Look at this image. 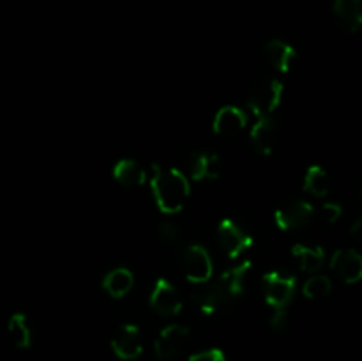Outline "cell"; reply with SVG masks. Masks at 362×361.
<instances>
[{
  "label": "cell",
  "instance_id": "cell-13",
  "mask_svg": "<svg viewBox=\"0 0 362 361\" xmlns=\"http://www.w3.org/2000/svg\"><path fill=\"white\" fill-rule=\"evenodd\" d=\"M247 117L237 106H223L212 120V130L219 137H235L246 127Z\"/></svg>",
  "mask_w": 362,
  "mask_h": 361
},
{
  "label": "cell",
  "instance_id": "cell-27",
  "mask_svg": "<svg viewBox=\"0 0 362 361\" xmlns=\"http://www.w3.org/2000/svg\"><path fill=\"white\" fill-rule=\"evenodd\" d=\"M286 322H288L286 308H283V310H274V315L271 317V328L276 329V331H281L286 326Z\"/></svg>",
  "mask_w": 362,
  "mask_h": 361
},
{
  "label": "cell",
  "instance_id": "cell-21",
  "mask_svg": "<svg viewBox=\"0 0 362 361\" xmlns=\"http://www.w3.org/2000/svg\"><path fill=\"white\" fill-rule=\"evenodd\" d=\"M7 333H9L11 340H13L14 347L18 349H28L32 345V329L28 324L27 315L16 311L7 321Z\"/></svg>",
  "mask_w": 362,
  "mask_h": 361
},
{
  "label": "cell",
  "instance_id": "cell-23",
  "mask_svg": "<svg viewBox=\"0 0 362 361\" xmlns=\"http://www.w3.org/2000/svg\"><path fill=\"white\" fill-rule=\"evenodd\" d=\"M332 290V282L329 280V276L325 275H315L304 283L303 294L308 297V299H324L331 294Z\"/></svg>",
  "mask_w": 362,
  "mask_h": 361
},
{
  "label": "cell",
  "instance_id": "cell-4",
  "mask_svg": "<svg viewBox=\"0 0 362 361\" xmlns=\"http://www.w3.org/2000/svg\"><path fill=\"white\" fill-rule=\"evenodd\" d=\"M265 301L274 310H283L296 294V278L281 271H271L264 276Z\"/></svg>",
  "mask_w": 362,
  "mask_h": 361
},
{
  "label": "cell",
  "instance_id": "cell-24",
  "mask_svg": "<svg viewBox=\"0 0 362 361\" xmlns=\"http://www.w3.org/2000/svg\"><path fill=\"white\" fill-rule=\"evenodd\" d=\"M187 361H226V354L218 347H211V349H204L200 353L191 354Z\"/></svg>",
  "mask_w": 362,
  "mask_h": 361
},
{
  "label": "cell",
  "instance_id": "cell-10",
  "mask_svg": "<svg viewBox=\"0 0 362 361\" xmlns=\"http://www.w3.org/2000/svg\"><path fill=\"white\" fill-rule=\"evenodd\" d=\"M279 126L272 115L257 117V122L251 127V144L258 154L269 156L278 145Z\"/></svg>",
  "mask_w": 362,
  "mask_h": 361
},
{
  "label": "cell",
  "instance_id": "cell-28",
  "mask_svg": "<svg viewBox=\"0 0 362 361\" xmlns=\"http://www.w3.org/2000/svg\"><path fill=\"white\" fill-rule=\"evenodd\" d=\"M350 232H352V236L356 237V239L359 241V243H362V216H361L359 219H357L356 223H354L352 229H350Z\"/></svg>",
  "mask_w": 362,
  "mask_h": 361
},
{
  "label": "cell",
  "instance_id": "cell-1",
  "mask_svg": "<svg viewBox=\"0 0 362 361\" xmlns=\"http://www.w3.org/2000/svg\"><path fill=\"white\" fill-rule=\"evenodd\" d=\"M151 190L159 211L165 214H177L184 209L191 193V184L187 177L177 168L152 166Z\"/></svg>",
  "mask_w": 362,
  "mask_h": 361
},
{
  "label": "cell",
  "instance_id": "cell-6",
  "mask_svg": "<svg viewBox=\"0 0 362 361\" xmlns=\"http://www.w3.org/2000/svg\"><path fill=\"white\" fill-rule=\"evenodd\" d=\"M218 241L230 258H237L253 246V237L233 219H223L218 227Z\"/></svg>",
  "mask_w": 362,
  "mask_h": 361
},
{
  "label": "cell",
  "instance_id": "cell-18",
  "mask_svg": "<svg viewBox=\"0 0 362 361\" xmlns=\"http://www.w3.org/2000/svg\"><path fill=\"white\" fill-rule=\"evenodd\" d=\"M293 258L299 264L300 271L317 273L325 264V251L320 246H308V244H296L292 248Z\"/></svg>",
  "mask_w": 362,
  "mask_h": 361
},
{
  "label": "cell",
  "instance_id": "cell-15",
  "mask_svg": "<svg viewBox=\"0 0 362 361\" xmlns=\"http://www.w3.org/2000/svg\"><path fill=\"white\" fill-rule=\"evenodd\" d=\"M265 57L276 71L288 73L290 66L296 60V48L283 39H272L265 45Z\"/></svg>",
  "mask_w": 362,
  "mask_h": 361
},
{
  "label": "cell",
  "instance_id": "cell-16",
  "mask_svg": "<svg viewBox=\"0 0 362 361\" xmlns=\"http://www.w3.org/2000/svg\"><path fill=\"white\" fill-rule=\"evenodd\" d=\"M332 9L346 30H362V0H334Z\"/></svg>",
  "mask_w": 362,
  "mask_h": 361
},
{
  "label": "cell",
  "instance_id": "cell-3",
  "mask_svg": "<svg viewBox=\"0 0 362 361\" xmlns=\"http://www.w3.org/2000/svg\"><path fill=\"white\" fill-rule=\"evenodd\" d=\"M313 205L300 198H293V200H286L276 209L274 222L278 229L290 232V230H297L306 227L313 218Z\"/></svg>",
  "mask_w": 362,
  "mask_h": 361
},
{
  "label": "cell",
  "instance_id": "cell-14",
  "mask_svg": "<svg viewBox=\"0 0 362 361\" xmlns=\"http://www.w3.org/2000/svg\"><path fill=\"white\" fill-rule=\"evenodd\" d=\"M189 172L193 180L219 179L223 173V161L216 152H197V154L191 156Z\"/></svg>",
  "mask_w": 362,
  "mask_h": 361
},
{
  "label": "cell",
  "instance_id": "cell-11",
  "mask_svg": "<svg viewBox=\"0 0 362 361\" xmlns=\"http://www.w3.org/2000/svg\"><path fill=\"white\" fill-rule=\"evenodd\" d=\"M151 306L154 311L165 317H173V315L180 314L182 310V301H180L179 294H177L175 287L166 280L158 278L151 292Z\"/></svg>",
  "mask_w": 362,
  "mask_h": 361
},
{
  "label": "cell",
  "instance_id": "cell-20",
  "mask_svg": "<svg viewBox=\"0 0 362 361\" xmlns=\"http://www.w3.org/2000/svg\"><path fill=\"white\" fill-rule=\"evenodd\" d=\"M113 177L126 188H138L147 180L144 168L134 159H120L113 166Z\"/></svg>",
  "mask_w": 362,
  "mask_h": 361
},
{
  "label": "cell",
  "instance_id": "cell-17",
  "mask_svg": "<svg viewBox=\"0 0 362 361\" xmlns=\"http://www.w3.org/2000/svg\"><path fill=\"white\" fill-rule=\"evenodd\" d=\"M193 301L205 315H212L216 311L223 310V308H228L225 299H223V296L219 294L216 283H200L198 289L193 292Z\"/></svg>",
  "mask_w": 362,
  "mask_h": 361
},
{
  "label": "cell",
  "instance_id": "cell-9",
  "mask_svg": "<svg viewBox=\"0 0 362 361\" xmlns=\"http://www.w3.org/2000/svg\"><path fill=\"white\" fill-rule=\"evenodd\" d=\"M250 269H251V262L244 260L240 262L239 265H233L232 269L223 273V275L218 278V282H214L216 287H218L219 294H221L223 299H225L226 306H232L233 301H235L237 297L243 296L244 282H246V276L247 273H250Z\"/></svg>",
  "mask_w": 362,
  "mask_h": 361
},
{
  "label": "cell",
  "instance_id": "cell-2",
  "mask_svg": "<svg viewBox=\"0 0 362 361\" xmlns=\"http://www.w3.org/2000/svg\"><path fill=\"white\" fill-rule=\"evenodd\" d=\"M283 92H285V87L278 78H260L251 87L250 96H247V106L257 117L272 115L276 108L281 105Z\"/></svg>",
  "mask_w": 362,
  "mask_h": 361
},
{
  "label": "cell",
  "instance_id": "cell-7",
  "mask_svg": "<svg viewBox=\"0 0 362 361\" xmlns=\"http://www.w3.org/2000/svg\"><path fill=\"white\" fill-rule=\"evenodd\" d=\"M182 269L186 278L191 283H200L209 282L212 278V258L207 253L204 246L200 244H193L184 251L182 257Z\"/></svg>",
  "mask_w": 362,
  "mask_h": 361
},
{
  "label": "cell",
  "instance_id": "cell-19",
  "mask_svg": "<svg viewBox=\"0 0 362 361\" xmlns=\"http://www.w3.org/2000/svg\"><path fill=\"white\" fill-rule=\"evenodd\" d=\"M134 285V276L129 269L126 268H117L113 271H110L108 275L103 280V289L106 290V294H110L112 297L119 299L124 297Z\"/></svg>",
  "mask_w": 362,
  "mask_h": 361
},
{
  "label": "cell",
  "instance_id": "cell-12",
  "mask_svg": "<svg viewBox=\"0 0 362 361\" xmlns=\"http://www.w3.org/2000/svg\"><path fill=\"white\" fill-rule=\"evenodd\" d=\"M331 269L345 283L362 280V253L357 250H338L331 257Z\"/></svg>",
  "mask_w": 362,
  "mask_h": 361
},
{
  "label": "cell",
  "instance_id": "cell-8",
  "mask_svg": "<svg viewBox=\"0 0 362 361\" xmlns=\"http://www.w3.org/2000/svg\"><path fill=\"white\" fill-rule=\"evenodd\" d=\"M113 354L122 361H133L140 357L141 350H144V342H141L140 328L134 324H124L113 335L112 342Z\"/></svg>",
  "mask_w": 362,
  "mask_h": 361
},
{
  "label": "cell",
  "instance_id": "cell-22",
  "mask_svg": "<svg viewBox=\"0 0 362 361\" xmlns=\"http://www.w3.org/2000/svg\"><path fill=\"white\" fill-rule=\"evenodd\" d=\"M304 190L315 197H325L331 190V179H329L327 170L320 165H311L304 176Z\"/></svg>",
  "mask_w": 362,
  "mask_h": 361
},
{
  "label": "cell",
  "instance_id": "cell-25",
  "mask_svg": "<svg viewBox=\"0 0 362 361\" xmlns=\"http://www.w3.org/2000/svg\"><path fill=\"white\" fill-rule=\"evenodd\" d=\"M341 214L343 207L338 202H327V204H324V207H322V216H324V219L327 223H336L341 218Z\"/></svg>",
  "mask_w": 362,
  "mask_h": 361
},
{
  "label": "cell",
  "instance_id": "cell-26",
  "mask_svg": "<svg viewBox=\"0 0 362 361\" xmlns=\"http://www.w3.org/2000/svg\"><path fill=\"white\" fill-rule=\"evenodd\" d=\"M158 232H159V237H161L163 241H166V243H175L177 237H179V229L170 222L161 223Z\"/></svg>",
  "mask_w": 362,
  "mask_h": 361
},
{
  "label": "cell",
  "instance_id": "cell-5",
  "mask_svg": "<svg viewBox=\"0 0 362 361\" xmlns=\"http://www.w3.org/2000/svg\"><path fill=\"white\" fill-rule=\"evenodd\" d=\"M189 342V329L182 324H170L159 331L154 342L156 356L161 361H170L179 356Z\"/></svg>",
  "mask_w": 362,
  "mask_h": 361
}]
</instances>
